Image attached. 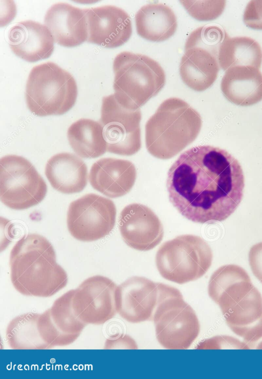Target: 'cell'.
I'll return each instance as SVG.
<instances>
[{"mask_svg": "<svg viewBox=\"0 0 262 379\" xmlns=\"http://www.w3.org/2000/svg\"><path fill=\"white\" fill-rule=\"evenodd\" d=\"M188 14L201 22L218 18L224 12L226 1H180Z\"/></svg>", "mask_w": 262, "mask_h": 379, "instance_id": "83f0119b", "label": "cell"}, {"mask_svg": "<svg viewBox=\"0 0 262 379\" xmlns=\"http://www.w3.org/2000/svg\"><path fill=\"white\" fill-rule=\"evenodd\" d=\"M67 138L73 151L81 158H96L107 152L100 122L88 118L80 119L70 126Z\"/></svg>", "mask_w": 262, "mask_h": 379, "instance_id": "cb8c5ba5", "label": "cell"}, {"mask_svg": "<svg viewBox=\"0 0 262 379\" xmlns=\"http://www.w3.org/2000/svg\"><path fill=\"white\" fill-rule=\"evenodd\" d=\"M117 285L107 277L96 275L84 280L73 289L72 306L84 323L103 324L117 313L115 293Z\"/></svg>", "mask_w": 262, "mask_h": 379, "instance_id": "7c38bea8", "label": "cell"}, {"mask_svg": "<svg viewBox=\"0 0 262 379\" xmlns=\"http://www.w3.org/2000/svg\"><path fill=\"white\" fill-rule=\"evenodd\" d=\"M136 176L135 166L130 161L107 157L93 163L89 179L94 189L115 198L123 196L131 190Z\"/></svg>", "mask_w": 262, "mask_h": 379, "instance_id": "d6986e66", "label": "cell"}, {"mask_svg": "<svg viewBox=\"0 0 262 379\" xmlns=\"http://www.w3.org/2000/svg\"><path fill=\"white\" fill-rule=\"evenodd\" d=\"M216 304L232 331L252 325L262 319V296L251 280L238 281L228 286Z\"/></svg>", "mask_w": 262, "mask_h": 379, "instance_id": "4fadbf2b", "label": "cell"}, {"mask_svg": "<svg viewBox=\"0 0 262 379\" xmlns=\"http://www.w3.org/2000/svg\"><path fill=\"white\" fill-rule=\"evenodd\" d=\"M46 176L56 191L66 194L81 192L88 183V167L76 155L63 152L56 154L47 161Z\"/></svg>", "mask_w": 262, "mask_h": 379, "instance_id": "7402d4cb", "label": "cell"}, {"mask_svg": "<svg viewBox=\"0 0 262 379\" xmlns=\"http://www.w3.org/2000/svg\"><path fill=\"white\" fill-rule=\"evenodd\" d=\"M248 259L253 274L262 283V242L251 247Z\"/></svg>", "mask_w": 262, "mask_h": 379, "instance_id": "4dcf8cb0", "label": "cell"}, {"mask_svg": "<svg viewBox=\"0 0 262 379\" xmlns=\"http://www.w3.org/2000/svg\"><path fill=\"white\" fill-rule=\"evenodd\" d=\"M255 348L256 349H262V340L257 344Z\"/></svg>", "mask_w": 262, "mask_h": 379, "instance_id": "836d02e7", "label": "cell"}, {"mask_svg": "<svg viewBox=\"0 0 262 379\" xmlns=\"http://www.w3.org/2000/svg\"><path fill=\"white\" fill-rule=\"evenodd\" d=\"M138 34L146 40L161 42L171 37L177 28V19L173 10L161 3L142 6L136 13Z\"/></svg>", "mask_w": 262, "mask_h": 379, "instance_id": "603a6c76", "label": "cell"}, {"mask_svg": "<svg viewBox=\"0 0 262 379\" xmlns=\"http://www.w3.org/2000/svg\"><path fill=\"white\" fill-rule=\"evenodd\" d=\"M9 265L15 289L26 296L47 298L66 287V270L56 261L54 247L45 237L29 234L12 248Z\"/></svg>", "mask_w": 262, "mask_h": 379, "instance_id": "7a4b0ae2", "label": "cell"}, {"mask_svg": "<svg viewBox=\"0 0 262 379\" xmlns=\"http://www.w3.org/2000/svg\"><path fill=\"white\" fill-rule=\"evenodd\" d=\"M219 48L199 27L188 37L185 52L180 64V74L183 82L197 92L210 87L220 71Z\"/></svg>", "mask_w": 262, "mask_h": 379, "instance_id": "8fae6325", "label": "cell"}, {"mask_svg": "<svg viewBox=\"0 0 262 379\" xmlns=\"http://www.w3.org/2000/svg\"><path fill=\"white\" fill-rule=\"evenodd\" d=\"M116 207L110 199L90 193L72 201L67 218L71 235L83 242H92L108 235L116 222Z\"/></svg>", "mask_w": 262, "mask_h": 379, "instance_id": "9c48e42d", "label": "cell"}, {"mask_svg": "<svg viewBox=\"0 0 262 379\" xmlns=\"http://www.w3.org/2000/svg\"><path fill=\"white\" fill-rule=\"evenodd\" d=\"M73 289L58 298L52 306L37 320V328L42 340L49 349L71 344L79 336L87 325L75 314L72 298Z\"/></svg>", "mask_w": 262, "mask_h": 379, "instance_id": "5bb4252c", "label": "cell"}, {"mask_svg": "<svg viewBox=\"0 0 262 379\" xmlns=\"http://www.w3.org/2000/svg\"><path fill=\"white\" fill-rule=\"evenodd\" d=\"M213 255L203 238L184 235L164 242L157 252L155 262L161 276L182 284L202 277L211 265Z\"/></svg>", "mask_w": 262, "mask_h": 379, "instance_id": "52a82bcc", "label": "cell"}, {"mask_svg": "<svg viewBox=\"0 0 262 379\" xmlns=\"http://www.w3.org/2000/svg\"><path fill=\"white\" fill-rule=\"evenodd\" d=\"M4 15L1 17V19L4 17V19L1 22V26H5L13 19L16 14V6L14 2L11 1L10 5L4 6Z\"/></svg>", "mask_w": 262, "mask_h": 379, "instance_id": "d6a6232c", "label": "cell"}, {"mask_svg": "<svg viewBox=\"0 0 262 379\" xmlns=\"http://www.w3.org/2000/svg\"><path fill=\"white\" fill-rule=\"evenodd\" d=\"M8 39L12 51L29 62L49 58L54 48V37L48 28L31 20L19 22L12 27Z\"/></svg>", "mask_w": 262, "mask_h": 379, "instance_id": "ffe728a7", "label": "cell"}, {"mask_svg": "<svg viewBox=\"0 0 262 379\" xmlns=\"http://www.w3.org/2000/svg\"><path fill=\"white\" fill-rule=\"evenodd\" d=\"M199 348L204 349H249L248 345L244 342L228 335L213 336L200 344Z\"/></svg>", "mask_w": 262, "mask_h": 379, "instance_id": "f1b7e54d", "label": "cell"}, {"mask_svg": "<svg viewBox=\"0 0 262 379\" xmlns=\"http://www.w3.org/2000/svg\"><path fill=\"white\" fill-rule=\"evenodd\" d=\"M114 95L123 107L136 110L164 87L166 75L161 65L143 54L124 51L113 62Z\"/></svg>", "mask_w": 262, "mask_h": 379, "instance_id": "277c9868", "label": "cell"}, {"mask_svg": "<svg viewBox=\"0 0 262 379\" xmlns=\"http://www.w3.org/2000/svg\"><path fill=\"white\" fill-rule=\"evenodd\" d=\"M154 321L156 336L167 349H187L198 336L200 324L195 311L179 289L159 283Z\"/></svg>", "mask_w": 262, "mask_h": 379, "instance_id": "8992f818", "label": "cell"}, {"mask_svg": "<svg viewBox=\"0 0 262 379\" xmlns=\"http://www.w3.org/2000/svg\"><path fill=\"white\" fill-rule=\"evenodd\" d=\"M217 59L220 68L224 71L237 66L260 69L262 49L259 43L251 37H230L227 34L220 46Z\"/></svg>", "mask_w": 262, "mask_h": 379, "instance_id": "d4e9b609", "label": "cell"}, {"mask_svg": "<svg viewBox=\"0 0 262 379\" xmlns=\"http://www.w3.org/2000/svg\"><path fill=\"white\" fill-rule=\"evenodd\" d=\"M88 41L107 48L120 47L132 34L129 15L122 9L105 5L86 9Z\"/></svg>", "mask_w": 262, "mask_h": 379, "instance_id": "e0dca14e", "label": "cell"}, {"mask_svg": "<svg viewBox=\"0 0 262 379\" xmlns=\"http://www.w3.org/2000/svg\"><path fill=\"white\" fill-rule=\"evenodd\" d=\"M119 227L125 243L141 251L155 248L164 236L163 227L158 216L150 208L139 203L130 204L122 209Z\"/></svg>", "mask_w": 262, "mask_h": 379, "instance_id": "2e32d148", "label": "cell"}, {"mask_svg": "<svg viewBox=\"0 0 262 379\" xmlns=\"http://www.w3.org/2000/svg\"><path fill=\"white\" fill-rule=\"evenodd\" d=\"M78 95L76 82L67 71L53 62L34 67L25 91L26 104L35 115H61L74 106Z\"/></svg>", "mask_w": 262, "mask_h": 379, "instance_id": "5b68a950", "label": "cell"}, {"mask_svg": "<svg viewBox=\"0 0 262 379\" xmlns=\"http://www.w3.org/2000/svg\"><path fill=\"white\" fill-rule=\"evenodd\" d=\"M104 349H138L137 344L129 335L116 334L110 336L105 343Z\"/></svg>", "mask_w": 262, "mask_h": 379, "instance_id": "1f68e13d", "label": "cell"}, {"mask_svg": "<svg viewBox=\"0 0 262 379\" xmlns=\"http://www.w3.org/2000/svg\"><path fill=\"white\" fill-rule=\"evenodd\" d=\"M243 19L249 28L262 30V1H251L247 5Z\"/></svg>", "mask_w": 262, "mask_h": 379, "instance_id": "f546056e", "label": "cell"}, {"mask_svg": "<svg viewBox=\"0 0 262 379\" xmlns=\"http://www.w3.org/2000/svg\"><path fill=\"white\" fill-rule=\"evenodd\" d=\"M200 114L177 97L165 100L145 124V143L154 157L168 159L192 143L202 127Z\"/></svg>", "mask_w": 262, "mask_h": 379, "instance_id": "3957f363", "label": "cell"}, {"mask_svg": "<svg viewBox=\"0 0 262 379\" xmlns=\"http://www.w3.org/2000/svg\"><path fill=\"white\" fill-rule=\"evenodd\" d=\"M241 280H251L243 268L234 264L223 265L211 275L208 286V295L216 303L221 294L228 286Z\"/></svg>", "mask_w": 262, "mask_h": 379, "instance_id": "4316f807", "label": "cell"}, {"mask_svg": "<svg viewBox=\"0 0 262 379\" xmlns=\"http://www.w3.org/2000/svg\"><path fill=\"white\" fill-rule=\"evenodd\" d=\"M169 201L186 218L200 223L223 221L241 203L244 176L238 160L211 145L182 153L167 173Z\"/></svg>", "mask_w": 262, "mask_h": 379, "instance_id": "6da1fadb", "label": "cell"}, {"mask_svg": "<svg viewBox=\"0 0 262 379\" xmlns=\"http://www.w3.org/2000/svg\"><path fill=\"white\" fill-rule=\"evenodd\" d=\"M225 97L231 103L250 106L262 100V73L259 68L237 66L225 71L221 82Z\"/></svg>", "mask_w": 262, "mask_h": 379, "instance_id": "44dd1931", "label": "cell"}, {"mask_svg": "<svg viewBox=\"0 0 262 379\" xmlns=\"http://www.w3.org/2000/svg\"><path fill=\"white\" fill-rule=\"evenodd\" d=\"M39 313L27 312L13 318L8 324L6 336L13 349H48L37 328Z\"/></svg>", "mask_w": 262, "mask_h": 379, "instance_id": "484cf974", "label": "cell"}, {"mask_svg": "<svg viewBox=\"0 0 262 379\" xmlns=\"http://www.w3.org/2000/svg\"><path fill=\"white\" fill-rule=\"evenodd\" d=\"M44 24L55 43L61 46L76 47L88 40L86 9L64 3L55 4L47 10Z\"/></svg>", "mask_w": 262, "mask_h": 379, "instance_id": "ac0fdd59", "label": "cell"}, {"mask_svg": "<svg viewBox=\"0 0 262 379\" xmlns=\"http://www.w3.org/2000/svg\"><path fill=\"white\" fill-rule=\"evenodd\" d=\"M159 293V283L145 277H132L118 285L115 293L117 313L132 323L152 320Z\"/></svg>", "mask_w": 262, "mask_h": 379, "instance_id": "9a60e30c", "label": "cell"}, {"mask_svg": "<svg viewBox=\"0 0 262 379\" xmlns=\"http://www.w3.org/2000/svg\"><path fill=\"white\" fill-rule=\"evenodd\" d=\"M140 109L130 110L122 107L111 94L102 100L101 117L107 152L131 156L141 147Z\"/></svg>", "mask_w": 262, "mask_h": 379, "instance_id": "30bf717a", "label": "cell"}, {"mask_svg": "<svg viewBox=\"0 0 262 379\" xmlns=\"http://www.w3.org/2000/svg\"><path fill=\"white\" fill-rule=\"evenodd\" d=\"M47 184L26 158L7 155L0 159V199L8 207L23 210L35 206L45 198Z\"/></svg>", "mask_w": 262, "mask_h": 379, "instance_id": "ba28073f", "label": "cell"}]
</instances>
